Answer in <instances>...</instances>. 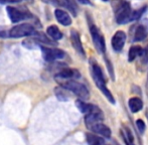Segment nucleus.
<instances>
[{"instance_id":"39448f33","label":"nucleus","mask_w":148,"mask_h":145,"mask_svg":"<svg viewBox=\"0 0 148 145\" xmlns=\"http://www.w3.org/2000/svg\"><path fill=\"white\" fill-rule=\"evenodd\" d=\"M88 22H89L90 34H91V36H92V39H93V42H94V45H95L96 49H97L98 53H104L106 51V47H105V40H104V37L102 36L101 31H100L97 26L94 24L92 19H90V17H88Z\"/></svg>"},{"instance_id":"393cba45","label":"nucleus","mask_w":148,"mask_h":145,"mask_svg":"<svg viewBox=\"0 0 148 145\" xmlns=\"http://www.w3.org/2000/svg\"><path fill=\"white\" fill-rule=\"evenodd\" d=\"M42 2L47 3V4H51V5H53V6L62 5V2H60V0H42Z\"/></svg>"},{"instance_id":"c85d7f7f","label":"nucleus","mask_w":148,"mask_h":145,"mask_svg":"<svg viewBox=\"0 0 148 145\" xmlns=\"http://www.w3.org/2000/svg\"><path fill=\"white\" fill-rule=\"evenodd\" d=\"M104 2H106V1H109V0H103Z\"/></svg>"},{"instance_id":"f3484780","label":"nucleus","mask_w":148,"mask_h":145,"mask_svg":"<svg viewBox=\"0 0 148 145\" xmlns=\"http://www.w3.org/2000/svg\"><path fill=\"white\" fill-rule=\"evenodd\" d=\"M47 34H49L53 40H60L62 38V31L59 29V27L56 25H51L47 27Z\"/></svg>"},{"instance_id":"dca6fc26","label":"nucleus","mask_w":148,"mask_h":145,"mask_svg":"<svg viewBox=\"0 0 148 145\" xmlns=\"http://www.w3.org/2000/svg\"><path fill=\"white\" fill-rule=\"evenodd\" d=\"M142 53H143V49L141 47H132L130 49H129V53H128V61L129 62H133L137 59L138 57H142Z\"/></svg>"},{"instance_id":"4be33fe9","label":"nucleus","mask_w":148,"mask_h":145,"mask_svg":"<svg viewBox=\"0 0 148 145\" xmlns=\"http://www.w3.org/2000/svg\"><path fill=\"white\" fill-rule=\"evenodd\" d=\"M136 127H137V129L141 132V133H143L144 130H145V123L141 119H138L136 121Z\"/></svg>"},{"instance_id":"1a4fd4ad","label":"nucleus","mask_w":148,"mask_h":145,"mask_svg":"<svg viewBox=\"0 0 148 145\" xmlns=\"http://www.w3.org/2000/svg\"><path fill=\"white\" fill-rule=\"evenodd\" d=\"M81 77L80 72L78 70L75 69H69V68H64L62 69L56 74L55 79L56 80H77Z\"/></svg>"},{"instance_id":"5701e85b","label":"nucleus","mask_w":148,"mask_h":145,"mask_svg":"<svg viewBox=\"0 0 148 145\" xmlns=\"http://www.w3.org/2000/svg\"><path fill=\"white\" fill-rule=\"evenodd\" d=\"M141 60H142L143 64L148 63V44L146 45L145 49H143V53H142V57H141Z\"/></svg>"},{"instance_id":"bb28decb","label":"nucleus","mask_w":148,"mask_h":145,"mask_svg":"<svg viewBox=\"0 0 148 145\" xmlns=\"http://www.w3.org/2000/svg\"><path fill=\"white\" fill-rule=\"evenodd\" d=\"M80 2H82V3H85V4H87V3H90V2L88 1V0H79Z\"/></svg>"},{"instance_id":"a211bd4d","label":"nucleus","mask_w":148,"mask_h":145,"mask_svg":"<svg viewBox=\"0 0 148 145\" xmlns=\"http://www.w3.org/2000/svg\"><path fill=\"white\" fill-rule=\"evenodd\" d=\"M76 105H77V108L80 110L83 114H85V115L90 113L92 107H93V104H88V103H86L83 100H78L76 102Z\"/></svg>"},{"instance_id":"20e7f679","label":"nucleus","mask_w":148,"mask_h":145,"mask_svg":"<svg viewBox=\"0 0 148 145\" xmlns=\"http://www.w3.org/2000/svg\"><path fill=\"white\" fill-rule=\"evenodd\" d=\"M85 123L89 130H91L93 133L100 135L104 138L111 137V129L108 126L103 123V121L99 120H92V119H85Z\"/></svg>"},{"instance_id":"aec40b11","label":"nucleus","mask_w":148,"mask_h":145,"mask_svg":"<svg viewBox=\"0 0 148 145\" xmlns=\"http://www.w3.org/2000/svg\"><path fill=\"white\" fill-rule=\"evenodd\" d=\"M55 94L56 96L58 97V99L60 101H66L69 100L68 98V95H66V89L62 88V87H59V88H56L55 89Z\"/></svg>"},{"instance_id":"423d86ee","label":"nucleus","mask_w":148,"mask_h":145,"mask_svg":"<svg viewBox=\"0 0 148 145\" xmlns=\"http://www.w3.org/2000/svg\"><path fill=\"white\" fill-rule=\"evenodd\" d=\"M36 31L35 28L31 24L28 23H22L15 25L9 30V37L12 38H19V37H25L35 36Z\"/></svg>"},{"instance_id":"b1692460","label":"nucleus","mask_w":148,"mask_h":145,"mask_svg":"<svg viewBox=\"0 0 148 145\" xmlns=\"http://www.w3.org/2000/svg\"><path fill=\"white\" fill-rule=\"evenodd\" d=\"M8 36H9V31L6 30V28L3 27V26H0V37L1 38H5V37Z\"/></svg>"},{"instance_id":"6e6552de","label":"nucleus","mask_w":148,"mask_h":145,"mask_svg":"<svg viewBox=\"0 0 148 145\" xmlns=\"http://www.w3.org/2000/svg\"><path fill=\"white\" fill-rule=\"evenodd\" d=\"M43 59L47 62H55L58 60H62L66 57L64 51H60L59 49H49V47H41Z\"/></svg>"},{"instance_id":"4468645a","label":"nucleus","mask_w":148,"mask_h":145,"mask_svg":"<svg viewBox=\"0 0 148 145\" xmlns=\"http://www.w3.org/2000/svg\"><path fill=\"white\" fill-rule=\"evenodd\" d=\"M128 105H129V109L131 110L132 113H137V112L141 111L143 108V102L141 99L139 98H131L128 101Z\"/></svg>"},{"instance_id":"cd10ccee","label":"nucleus","mask_w":148,"mask_h":145,"mask_svg":"<svg viewBox=\"0 0 148 145\" xmlns=\"http://www.w3.org/2000/svg\"><path fill=\"white\" fill-rule=\"evenodd\" d=\"M103 145H111V144H106V142H105V143H104Z\"/></svg>"},{"instance_id":"ddd939ff","label":"nucleus","mask_w":148,"mask_h":145,"mask_svg":"<svg viewBox=\"0 0 148 145\" xmlns=\"http://www.w3.org/2000/svg\"><path fill=\"white\" fill-rule=\"evenodd\" d=\"M55 16H56V18H57V20L62 24V25L69 26L72 24V18H71L70 14H69L66 11H64V10L60 9V8L56 9Z\"/></svg>"},{"instance_id":"a878e982","label":"nucleus","mask_w":148,"mask_h":145,"mask_svg":"<svg viewBox=\"0 0 148 145\" xmlns=\"http://www.w3.org/2000/svg\"><path fill=\"white\" fill-rule=\"evenodd\" d=\"M21 0H0V3H17Z\"/></svg>"},{"instance_id":"6ab92c4d","label":"nucleus","mask_w":148,"mask_h":145,"mask_svg":"<svg viewBox=\"0 0 148 145\" xmlns=\"http://www.w3.org/2000/svg\"><path fill=\"white\" fill-rule=\"evenodd\" d=\"M123 139H124V142L126 145H135L134 144V139H133L132 133L129 131L128 128H124L123 130Z\"/></svg>"},{"instance_id":"9b49d317","label":"nucleus","mask_w":148,"mask_h":145,"mask_svg":"<svg viewBox=\"0 0 148 145\" xmlns=\"http://www.w3.org/2000/svg\"><path fill=\"white\" fill-rule=\"evenodd\" d=\"M71 41H72L73 47L76 49L77 53L82 55L83 57H86V53H85V49H84V47H83L80 34H79L78 31H76V30H72V31H71Z\"/></svg>"},{"instance_id":"2eb2a0df","label":"nucleus","mask_w":148,"mask_h":145,"mask_svg":"<svg viewBox=\"0 0 148 145\" xmlns=\"http://www.w3.org/2000/svg\"><path fill=\"white\" fill-rule=\"evenodd\" d=\"M87 141L89 145H103L105 143V139L104 137L100 135H97L95 133H89L87 134Z\"/></svg>"},{"instance_id":"7ed1b4c3","label":"nucleus","mask_w":148,"mask_h":145,"mask_svg":"<svg viewBox=\"0 0 148 145\" xmlns=\"http://www.w3.org/2000/svg\"><path fill=\"white\" fill-rule=\"evenodd\" d=\"M114 13H115L116 22L118 24H124L132 21L133 10L131 8L130 3L125 0H120L116 3Z\"/></svg>"},{"instance_id":"412c9836","label":"nucleus","mask_w":148,"mask_h":145,"mask_svg":"<svg viewBox=\"0 0 148 145\" xmlns=\"http://www.w3.org/2000/svg\"><path fill=\"white\" fill-rule=\"evenodd\" d=\"M62 5H64V7H66L75 16L77 15V6L75 5V3L72 0H62Z\"/></svg>"},{"instance_id":"9d476101","label":"nucleus","mask_w":148,"mask_h":145,"mask_svg":"<svg viewBox=\"0 0 148 145\" xmlns=\"http://www.w3.org/2000/svg\"><path fill=\"white\" fill-rule=\"evenodd\" d=\"M125 41H126V34L122 30H118L115 32V34L112 37L111 44L112 47L115 51H120L125 45Z\"/></svg>"},{"instance_id":"f03ea898","label":"nucleus","mask_w":148,"mask_h":145,"mask_svg":"<svg viewBox=\"0 0 148 145\" xmlns=\"http://www.w3.org/2000/svg\"><path fill=\"white\" fill-rule=\"evenodd\" d=\"M57 82L60 85V87L74 93L77 97L80 98V100L86 101L89 99L90 92L88 88L77 80H58Z\"/></svg>"},{"instance_id":"f8f14e48","label":"nucleus","mask_w":148,"mask_h":145,"mask_svg":"<svg viewBox=\"0 0 148 145\" xmlns=\"http://www.w3.org/2000/svg\"><path fill=\"white\" fill-rule=\"evenodd\" d=\"M148 36V25L145 22L138 24L135 27L134 34H133V41H142Z\"/></svg>"},{"instance_id":"0eeeda50","label":"nucleus","mask_w":148,"mask_h":145,"mask_svg":"<svg viewBox=\"0 0 148 145\" xmlns=\"http://www.w3.org/2000/svg\"><path fill=\"white\" fill-rule=\"evenodd\" d=\"M6 12H7L11 22H13V23H17V22L21 21V20L31 17V14L27 10H21L16 7H12V6H7L6 7Z\"/></svg>"},{"instance_id":"f257e3e1","label":"nucleus","mask_w":148,"mask_h":145,"mask_svg":"<svg viewBox=\"0 0 148 145\" xmlns=\"http://www.w3.org/2000/svg\"><path fill=\"white\" fill-rule=\"evenodd\" d=\"M91 74H92V78L94 80V83L96 84V86L98 87L100 91L103 93V95L112 103V104H115V99H114L112 93L109 91V89L106 86V81H105V77L104 74L102 72V69L99 67L97 63L93 62L91 63Z\"/></svg>"}]
</instances>
